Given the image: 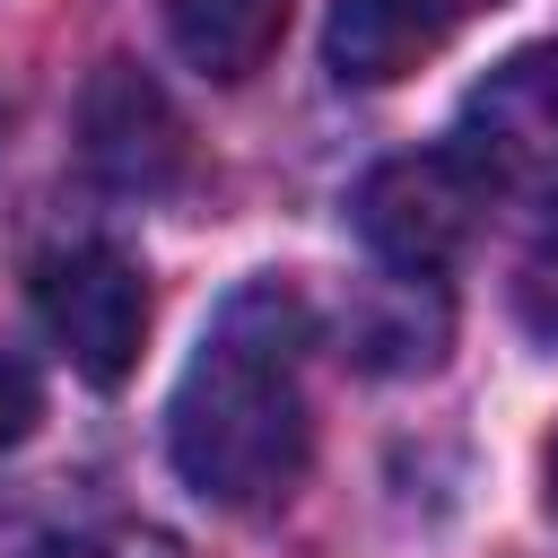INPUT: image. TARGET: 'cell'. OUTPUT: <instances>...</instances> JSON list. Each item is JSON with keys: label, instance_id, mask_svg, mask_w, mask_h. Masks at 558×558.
<instances>
[{"label": "cell", "instance_id": "cell-10", "mask_svg": "<svg viewBox=\"0 0 558 558\" xmlns=\"http://www.w3.org/2000/svg\"><path fill=\"white\" fill-rule=\"evenodd\" d=\"M514 314H523L532 340L558 349V235H541V244L523 253V270H514Z\"/></svg>", "mask_w": 558, "mask_h": 558}, {"label": "cell", "instance_id": "cell-3", "mask_svg": "<svg viewBox=\"0 0 558 558\" xmlns=\"http://www.w3.org/2000/svg\"><path fill=\"white\" fill-rule=\"evenodd\" d=\"M453 157L514 201L558 209V44L506 52L453 113Z\"/></svg>", "mask_w": 558, "mask_h": 558}, {"label": "cell", "instance_id": "cell-7", "mask_svg": "<svg viewBox=\"0 0 558 558\" xmlns=\"http://www.w3.org/2000/svg\"><path fill=\"white\" fill-rule=\"evenodd\" d=\"M166 35H174V52H183L201 78L235 87V78H253V70L279 52L288 0H166Z\"/></svg>", "mask_w": 558, "mask_h": 558}, {"label": "cell", "instance_id": "cell-8", "mask_svg": "<svg viewBox=\"0 0 558 558\" xmlns=\"http://www.w3.org/2000/svg\"><path fill=\"white\" fill-rule=\"evenodd\" d=\"M349 349H357V366H384V375H401V366H436V349H445V305L401 270V279H375L366 296H357V314H349Z\"/></svg>", "mask_w": 558, "mask_h": 558}, {"label": "cell", "instance_id": "cell-5", "mask_svg": "<svg viewBox=\"0 0 558 558\" xmlns=\"http://www.w3.org/2000/svg\"><path fill=\"white\" fill-rule=\"evenodd\" d=\"M78 157L113 192H140V201L166 192L183 174V122L157 96V78H140L131 61H105L78 96Z\"/></svg>", "mask_w": 558, "mask_h": 558}, {"label": "cell", "instance_id": "cell-1", "mask_svg": "<svg viewBox=\"0 0 558 558\" xmlns=\"http://www.w3.org/2000/svg\"><path fill=\"white\" fill-rule=\"evenodd\" d=\"M305 349H314V314L288 279H244L209 314L166 410V453L192 497L227 514H270L305 480L314 453Z\"/></svg>", "mask_w": 558, "mask_h": 558}, {"label": "cell", "instance_id": "cell-9", "mask_svg": "<svg viewBox=\"0 0 558 558\" xmlns=\"http://www.w3.org/2000/svg\"><path fill=\"white\" fill-rule=\"evenodd\" d=\"M35 558H183V541L157 523H78V532L44 541Z\"/></svg>", "mask_w": 558, "mask_h": 558}, {"label": "cell", "instance_id": "cell-6", "mask_svg": "<svg viewBox=\"0 0 558 558\" xmlns=\"http://www.w3.org/2000/svg\"><path fill=\"white\" fill-rule=\"evenodd\" d=\"M453 26H462L453 0H331L323 61L340 87H392L418 61H436L453 44Z\"/></svg>", "mask_w": 558, "mask_h": 558}, {"label": "cell", "instance_id": "cell-13", "mask_svg": "<svg viewBox=\"0 0 558 558\" xmlns=\"http://www.w3.org/2000/svg\"><path fill=\"white\" fill-rule=\"evenodd\" d=\"M453 9H462V17H471V9H497V0H453Z\"/></svg>", "mask_w": 558, "mask_h": 558}, {"label": "cell", "instance_id": "cell-12", "mask_svg": "<svg viewBox=\"0 0 558 558\" xmlns=\"http://www.w3.org/2000/svg\"><path fill=\"white\" fill-rule=\"evenodd\" d=\"M541 497H549V514H558V436H549V453H541Z\"/></svg>", "mask_w": 558, "mask_h": 558}, {"label": "cell", "instance_id": "cell-11", "mask_svg": "<svg viewBox=\"0 0 558 558\" xmlns=\"http://www.w3.org/2000/svg\"><path fill=\"white\" fill-rule=\"evenodd\" d=\"M35 418H44V384L17 349H0V453H17L35 436Z\"/></svg>", "mask_w": 558, "mask_h": 558}, {"label": "cell", "instance_id": "cell-2", "mask_svg": "<svg viewBox=\"0 0 558 558\" xmlns=\"http://www.w3.org/2000/svg\"><path fill=\"white\" fill-rule=\"evenodd\" d=\"M35 288V314L52 331V349L87 375V384H122L140 366V340H148V279L122 244L105 235H70L52 253H35L26 270Z\"/></svg>", "mask_w": 558, "mask_h": 558}, {"label": "cell", "instance_id": "cell-4", "mask_svg": "<svg viewBox=\"0 0 558 558\" xmlns=\"http://www.w3.org/2000/svg\"><path fill=\"white\" fill-rule=\"evenodd\" d=\"M480 201H488V183H480L453 148H418V157H384V166L357 183L349 218H357V235H366V253H375L384 270L436 279V270L480 235Z\"/></svg>", "mask_w": 558, "mask_h": 558}]
</instances>
